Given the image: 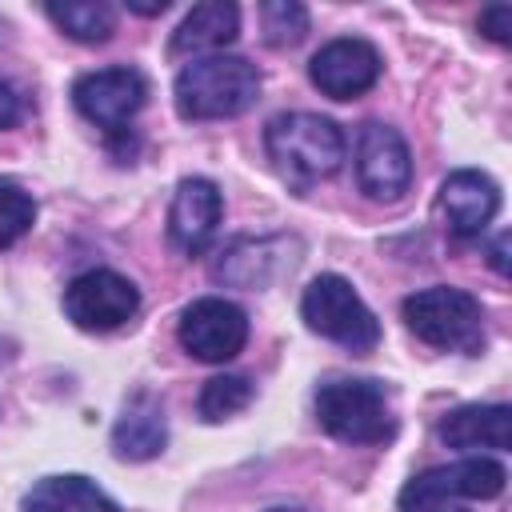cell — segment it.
I'll return each instance as SVG.
<instances>
[{
	"instance_id": "25",
	"label": "cell",
	"mask_w": 512,
	"mask_h": 512,
	"mask_svg": "<svg viewBox=\"0 0 512 512\" xmlns=\"http://www.w3.org/2000/svg\"><path fill=\"white\" fill-rule=\"evenodd\" d=\"M268 512H304V508H268Z\"/></svg>"
},
{
	"instance_id": "13",
	"label": "cell",
	"mask_w": 512,
	"mask_h": 512,
	"mask_svg": "<svg viewBox=\"0 0 512 512\" xmlns=\"http://www.w3.org/2000/svg\"><path fill=\"white\" fill-rule=\"evenodd\" d=\"M440 212H444L452 236L476 240L500 212V188L492 176H484L476 168H460L440 184Z\"/></svg>"
},
{
	"instance_id": "5",
	"label": "cell",
	"mask_w": 512,
	"mask_h": 512,
	"mask_svg": "<svg viewBox=\"0 0 512 512\" xmlns=\"http://www.w3.org/2000/svg\"><path fill=\"white\" fill-rule=\"evenodd\" d=\"M300 316L312 332H320L324 340L348 348V352H372L380 344V320L376 312L360 300V292L336 276V272H320L304 296H300Z\"/></svg>"
},
{
	"instance_id": "12",
	"label": "cell",
	"mask_w": 512,
	"mask_h": 512,
	"mask_svg": "<svg viewBox=\"0 0 512 512\" xmlns=\"http://www.w3.org/2000/svg\"><path fill=\"white\" fill-rule=\"evenodd\" d=\"M220 216H224L220 188L204 176H184L176 184V196H172V208H168L172 248H180L184 256H200L212 244V236L220 228Z\"/></svg>"
},
{
	"instance_id": "7",
	"label": "cell",
	"mask_w": 512,
	"mask_h": 512,
	"mask_svg": "<svg viewBox=\"0 0 512 512\" xmlns=\"http://www.w3.org/2000/svg\"><path fill=\"white\" fill-rule=\"evenodd\" d=\"M140 312V292L112 268L80 272L64 288V316L84 332H116Z\"/></svg>"
},
{
	"instance_id": "8",
	"label": "cell",
	"mask_w": 512,
	"mask_h": 512,
	"mask_svg": "<svg viewBox=\"0 0 512 512\" xmlns=\"http://www.w3.org/2000/svg\"><path fill=\"white\" fill-rule=\"evenodd\" d=\"M176 336L188 356L204 364H224L248 344V316L224 296H200L180 312Z\"/></svg>"
},
{
	"instance_id": "4",
	"label": "cell",
	"mask_w": 512,
	"mask_h": 512,
	"mask_svg": "<svg viewBox=\"0 0 512 512\" xmlns=\"http://www.w3.org/2000/svg\"><path fill=\"white\" fill-rule=\"evenodd\" d=\"M316 420L328 436L344 444H384L396 436L392 404L384 384L336 376L316 388Z\"/></svg>"
},
{
	"instance_id": "1",
	"label": "cell",
	"mask_w": 512,
	"mask_h": 512,
	"mask_svg": "<svg viewBox=\"0 0 512 512\" xmlns=\"http://www.w3.org/2000/svg\"><path fill=\"white\" fill-rule=\"evenodd\" d=\"M264 148L280 180L296 192L328 180L344 160V132L316 112H280L264 128Z\"/></svg>"
},
{
	"instance_id": "2",
	"label": "cell",
	"mask_w": 512,
	"mask_h": 512,
	"mask_svg": "<svg viewBox=\"0 0 512 512\" xmlns=\"http://www.w3.org/2000/svg\"><path fill=\"white\" fill-rule=\"evenodd\" d=\"M176 112L184 120H228L256 104L260 72L244 56H200L176 72Z\"/></svg>"
},
{
	"instance_id": "6",
	"label": "cell",
	"mask_w": 512,
	"mask_h": 512,
	"mask_svg": "<svg viewBox=\"0 0 512 512\" xmlns=\"http://www.w3.org/2000/svg\"><path fill=\"white\" fill-rule=\"evenodd\" d=\"M504 484H508V472H504L500 460L468 456V460H456V464L416 472L400 488L396 508L400 512H444L448 500H492V496L504 492Z\"/></svg>"
},
{
	"instance_id": "9",
	"label": "cell",
	"mask_w": 512,
	"mask_h": 512,
	"mask_svg": "<svg viewBox=\"0 0 512 512\" xmlns=\"http://www.w3.org/2000/svg\"><path fill=\"white\" fill-rule=\"evenodd\" d=\"M72 104L84 120H92L104 132H120L144 104H148V80L128 68H96L72 84Z\"/></svg>"
},
{
	"instance_id": "17",
	"label": "cell",
	"mask_w": 512,
	"mask_h": 512,
	"mask_svg": "<svg viewBox=\"0 0 512 512\" xmlns=\"http://www.w3.org/2000/svg\"><path fill=\"white\" fill-rule=\"evenodd\" d=\"M24 512H120V504L88 476H44L24 492Z\"/></svg>"
},
{
	"instance_id": "24",
	"label": "cell",
	"mask_w": 512,
	"mask_h": 512,
	"mask_svg": "<svg viewBox=\"0 0 512 512\" xmlns=\"http://www.w3.org/2000/svg\"><path fill=\"white\" fill-rule=\"evenodd\" d=\"M508 240H512V236H508V232H500V236H496V244H492V252H488V264H492L500 276H508Z\"/></svg>"
},
{
	"instance_id": "14",
	"label": "cell",
	"mask_w": 512,
	"mask_h": 512,
	"mask_svg": "<svg viewBox=\"0 0 512 512\" xmlns=\"http://www.w3.org/2000/svg\"><path fill=\"white\" fill-rule=\"evenodd\" d=\"M436 432L448 448H460V452H472V448L508 452V444H512V408L508 404H464V408H452L440 420Z\"/></svg>"
},
{
	"instance_id": "21",
	"label": "cell",
	"mask_w": 512,
	"mask_h": 512,
	"mask_svg": "<svg viewBox=\"0 0 512 512\" xmlns=\"http://www.w3.org/2000/svg\"><path fill=\"white\" fill-rule=\"evenodd\" d=\"M36 224V200L16 180L0 176V248H12Z\"/></svg>"
},
{
	"instance_id": "10",
	"label": "cell",
	"mask_w": 512,
	"mask_h": 512,
	"mask_svg": "<svg viewBox=\"0 0 512 512\" xmlns=\"http://www.w3.org/2000/svg\"><path fill=\"white\" fill-rule=\"evenodd\" d=\"M356 180H360V192L372 196V200H400L412 184V152L404 144V136L380 120H368L360 128V140H356Z\"/></svg>"
},
{
	"instance_id": "20",
	"label": "cell",
	"mask_w": 512,
	"mask_h": 512,
	"mask_svg": "<svg viewBox=\"0 0 512 512\" xmlns=\"http://www.w3.org/2000/svg\"><path fill=\"white\" fill-rule=\"evenodd\" d=\"M260 20H264V40L272 48H292L308 32V8L296 0H264Z\"/></svg>"
},
{
	"instance_id": "22",
	"label": "cell",
	"mask_w": 512,
	"mask_h": 512,
	"mask_svg": "<svg viewBox=\"0 0 512 512\" xmlns=\"http://www.w3.org/2000/svg\"><path fill=\"white\" fill-rule=\"evenodd\" d=\"M480 32L496 44H508L512 40V4H488L480 12Z\"/></svg>"
},
{
	"instance_id": "15",
	"label": "cell",
	"mask_w": 512,
	"mask_h": 512,
	"mask_svg": "<svg viewBox=\"0 0 512 512\" xmlns=\"http://www.w3.org/2000/svg\"><path fill=\"white\" fill-rule=\"evenodd\" d=\"M168 444V420H164V408L156 396L148 392H136L120 420L112 424V452L120 460H152L160 456Z\"/></svg>"
},
{
	"instance_id": "3",
	"label": "cell",
	"mask_w": 512,
	"mask_h": 512,
	"mask_svg": "<svg viewBox=\"0 0 512 512\" xmlns=\"http://www.w3.org/2000/svg\"><path fill=\"white\" fill-rule=\"evenodd\" d=\"M404 324L416 340L444 352H480L484 348V312L480 300L452 284H432L412 292L404 304Z\"/></svg>"
},
{
	"instance_id": "19",
	"label": "cell",
	"mask_w": 512,
	"mask_h": 512,
	"mask_svg": "<svg viewBox=\"0 0 512 512\" xmlns=\"http://www.w3.org/2000/svg\"><path fill=\"white\" fill-rule=\"evenodd\" d=\"M252 404V380L248 376H212L204 388H200V420L216 424V420H228L236 412H244Z\"/></svg>"
},
{
	"instance_id": "11",
	"label": "cell",
	"mask_w": 512,
	"mask_h": 512,
	"mask_svg": "<svg viewBox=\"0 0 512 512\" xmlns=\"http://www.w3.org/2000/svg\"><path fill=\"white\" fill-rule=\"evenodd\" d=\"M380 52L360 36L328 40L308 60V80L332 100H356L380 80Z\"/></svg>"
},
{
	"instance_id": "18",
	"label": "cell",
	"mask_w": 512,
	"mask_h": 512,
	"mask_svg": "<svg viewBox=\"0 0 512 512\" xmlns=\"http://www.w3.org/2000/svg\"><path fill=\"white\" fill-rule=\"evenodd\" d=\"M44 12L64 36H72L80 44H104L116 28V12L100 0L96 4L92 0H64V4H48Z\"/></svg>"
},
{
	"instance_id": "16",
	"label": "cell",
	"mask_w": 512,
	"mask_h": 512,
	"mask_svg": "<svg viewBox=\"0 0 512 512\" xmlns=\"http://www.w3.org/2000/svg\"><path fill=\"white\" fill-rule=\"evenodd\" d=\"M236 32H240V8L232 0H204L180 20L168 48H172V56H196V52L232 44Z\"/></svg>"
},
{
	"instance_id": "23",
	"label": "cell",
	"mask_w": 512,
	"mask_h": 512,
	"mask_svg": "<svg viewBox=\"0 0 512 512\" xmlns=\"http://www.w3.org/2000/svg\"><path fill=\"white\" fill-rule=\"evenodd\" d=\"M20 116H24V100H20V92L0 76V132L12 128Z\"/></svg>"
}]
</instances>
